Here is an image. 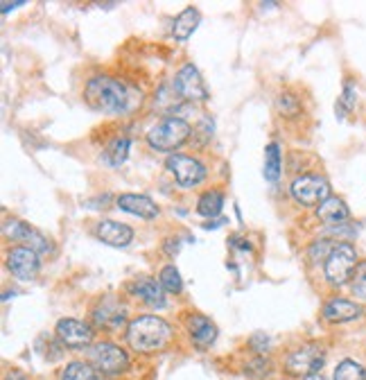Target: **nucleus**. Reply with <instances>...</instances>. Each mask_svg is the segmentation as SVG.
Masks as SVG:
<instances>
[{"mask_svg": "<svg viewBox=\"0 0 366 380\" xmlns=\"http://www.w3.org/2000/svg\"><path fill=\"white\" fill-rule=\"evenodd\" d=\"M84 100L90 109L102 113H125L134 107V93L115 77H93L84 88Z\"/></svg>", "mask_w": 366, "mask_h": 380, "instance_id": "f257e3e1", "label": "nucleus"}, {"mask_svg": "<svg viewBox=\"0 0 366 380\" xmlns=\"http://www.w3.org/2000/svg\"><path fill=\"white\" fill-rule=\"evenodd\" d=\"M169 337H172L169 324L161 317H156V314H140V317L132 319L127 326V342L138 353L161 351Z\"/></svg>", "mask_w": 366, "mask_h": 380, "instance_id": "f03ea898", "label": "nucleus"}, {"mask_svg": "<svg viewBox=\"0 0 366 380\" xmlns=\"http://www.w3.org/2000/svg\"><path fill=\"white\" fill-rule=\"evenodd\" d=\"M192 134L190 123H186L179 115H169L163 123L152 127L147 132V145L156 152H172L181 148Z\"/></svg>", "mask_w": 366, "mask_h": 380, "instance_id": "7ed1b4c3", "label": "nucleus"}, {"mask_svg": "<svg viewBox=\"0 0 366 380\" xmlns=\"http://www.w3.org/2000/svg\"><path fill=\"white\" fill-rule=\"evenodd\" d=\"M357 267V252L350 242H337L330 258L325 260L323 272L330 285L339 287L352 279V272Z\"/></svg>", "mask_w": 366, "mask_h": 380, "instance_id": "20e7f679", "label": "nucleus"}, {"mask_svg": "<svg viewBox=\"0 0 366 380\" xmlns=\"http://www.w3.org/2000/svg\"><path fill=\"white\" fill-rule=\"evenodd\" d=\"M88 360L104 376H120V374L127 371V366H129L127 351L111 344V342H98V344L90 346Z\"/></svg>", "mask_w": 366, "mask_h": 380, "instance_id": "39448f33", "label": "nucleus"}, {"mask_svg": "<svg viewBox=\"0 0 366 380\" xmlns=\"http://www.w3.org/2000/svg\"><path fill=\"white\" fill-rule=\"evenodd\" d=\"M165 168L174 181L183 188H194L206 179V168L199 159H194L190 154H169L165 159Z\"/></svg>", "mask_w": 366, "mask_h": 380, "instance_id": "423d86ee", "label": "nucleus"}, {"mask_svg": "<svg viewBox=\"0 0 366 380\" xmlns=\"http://www.w3.org/2000/svg\"><path fill=\"white\" fill-rule=\"evenodd\" d=\"M292 197L303 204V206H319L323 204L330 195V183L321 175H303L292 181Z\"/></svg>", "mask_w": 366, "mask_h": 380, "instance_id": "0eeeda50", "label": "nucleus"}, {"mask_svg": "<svg viewBox=\"0 0 366 380\" xmlns=\"http://www.w3.org/2000/svg\"><path fill=\"white\" fill-rule=\"evenodd\" d=\"M325 362V351L319 344H303L294 349L285 360V371L290 376H310L317 374Z\"/></svg>", "mask_w": 366, "mask_h": 380, "instance_id": "6e6552de", "label": "nucleus"}, {"mask_svg": "<svg viewBox=\"0 0 366 380\" xmlns=\"http://www.w3.org/2000/svg\"><path fill=\"white\" fill-rule=\"evenodd\" d=\"M174 93L188 102H206L208 100V88L202 80V73L197 71L194 63H186L174 77Z\"/></svg>", "mask_w": 366, "mask_h": 380, "instance_id": "1a4fd4ad", "label": "nucleus"}, {"mask_svg": "<svg viewBox=\"0 0 366 380\" xmlns=\"http://www.w3.org/2000/svg\"><path fill=\"white\" fill-rule=\"evenodd\" d=\"M3 231H5V238L21 242L23 247L34 249L36 254H46L50 249V242L46 235H41L34 227H30L28 222H23V220H7Z\"/></svg>", "mask_w": 366, "mask_h": 380, "instance_id": "9d476101", "label": "nucleus"}, {"mask_svg": "<svg viewBox=\"0 0 366 380\" xmlns=\"http://www.w3.org/2000/svg\"><path fill=\"white\" fill-rule=\"evenodd\" d=\"M57 337L61 344H66L70 349H82V346H88L93 342V329L86 324V322H80V319H73V317H66V319H59L57 329H55Z\"/></svg>", "mask_w": 366, "mask_h": 380, "instance_id": "9b49d317", "label": "nucleus"}, {"mask_svg": "<svg viewBox=\"0 0 366 380\" xmlns=\"http://www.w3.org/2000/svg\"><path fill=\"white\" fill-rule=\"evenodd\" d=\"M38 267H41V263H38V254L30 247L21 245L16 249H11L7 256V269L14 274L16 279H23V281L34 279Z\"/></svg>", "mask_w": 366, "mask_h": 380, "instance_id": "f8f14e48", "label": "nucleus"}, {"mask_svg": "<svg viewBox=\"0 0 366 380\" xmlns=\"http://www.w3.org/2000/svg\"><path fill=\"white\" fill-rule=\"evenodd\" d=\"M95 326H102V329H120L125 324V308L120 306V301H115L113 297H104L98 301V306L90 312Z\"/></svg>", "mask_w": 366, "mask_h": 380, "instance_id": "ddd939ff", "label": "nucleus"}, {"mask_svg": "<svg viewBox=\"0 0 366 380\" xmlns=\"http://www.w3.org/2000/svg\"><path fill=\"white\" fill-rule=\"evenodd\" d=\"M129 292L134 297L142 299L147 306L152 308H165L167 306V299H165V287L161 285V281L150 279V277H140L136 281H132L127 285Z\"/></svg>", "mask_w": 366, "mask_h": 380, "instance_id": "4468645a", "label": "nucleus"}, {"mask_svg": "<svg viewBox=\"0 0 366 380\" xmlns=\"http://www.w3.org/2000/svg\"><path fill=\"white\" fill-rule=\"evenodd\" d=\"M115 202H117V206H120V211H125L129 215H136V217H142V220H154L156 215H159V206H156V202L150 200L147 195L122 192Z\"/></svg>", "mask_w": 366, "mask_h": 380, "instance_id": "2eb2a0df", "label": "nucleus"}, {"mask_svg": "<svg viewBox=\"0 0 366 380\" xmlns=\"http://www.w3.org/2000/svg\"><path fill=\"white\" fill-rule=\"evenodd\" d=\"M95 235L109 247H127L129 242L134 240V231L132 227L122 225V222H115V220H102L98 222L95 227Z\"/></svg>", "mask_w": 366, "mask_h": 380, "instance_id": "dca6fc26", "label": "nucleus"}, {"mask_svg": "<svg viewBox=\"0 0 366 380\" xmlns=\"http://www.w3.org/2000/svg\"><path fill=\"white\" fill-rule=\"evenodd\" d=\"M360 314H362V308L348 299H342V297H333L328 304L323 306V319L330 324L352 322V319H357Z\"/></svg>", "mask_w": 366, "mask_h": 380, "instance_id": "f3484780", "label": "nucleus"}, {"mask_svg": "<svg viewBox=\"0 0 366 380\" xmlns=\"http://www.w3.org/2000/svg\"><path fill=\"white\" fill-rule=\"evenodd\" d=\"M186 329H188L190 337L194 339V344H199V346H211L217 337V326L208 317L197 314V312L186 317Z\"/></svg>", "mask_w": 366, "mask_h": 380, "instance_id": "a211bd4d", "label": "nucleus"}, {"mask_svg": "<svg viewBox=\"0 0 366 380\" xmlns=\"http://www.w3.org/2000/svg\"><path fill=\"white\" fill-rule=\"evenodd\" d=\"M317 217L321 222H325V225L330 227H337V225H344V222L350 217V211L344 200L339 197H328L323 204H319L317 208Z\"/></svg>", "mask_w": 366, "mask_h": 380, "instance_id": "6ab92c4d", "label": "nucleus"}, {"mask_svg": "<svg viewBox=\"0 0 366 380\" xmlns=\"http://www.w3.org/2000/svg\"><path fill=\"white\" fill-rule=\"evenodd\" d=\"M199 21H202V14H199L197 7L183 9L181 14L174 19V23H172V36L177 38V41H186V38H190L192 32L197 30Z\"/></svg>", "mask_w": 366, "mask_h": 380, "instance_id": "aec40b11", "label": "nucleus"}, {"mask_svg": "<svg viewBox=\"0 0 366 380\" xmlns=\"http://www.w3.org/2000/svg\"><path fill=\"white\" fill-rule=\"evenodd\" d=\"M221 208H224V192H221L219 188H211L206 190L199 202H197V213L202 217H217L221 213Z\"/></svg>", "mask_w": 366, "mask_h": 380, "instance_id": "412c9836", "label": "nucleus"}, {"mask_svg": "<svg viewBox=\"0 0 366 380\" xmlns=\"http://www.w3.org/2000/svg\"><path fill=\"white\" fill-rule=\"evenodd\" d=\"M129 156V138L117 136L113 138L107 148L102 152V161L107 163L109 168H120Z\"/></svg>", "mask_w": 366, "mask_h": 380, "instance_id": "4be33fe9", "label": "nucleus"}, {"mask_svg": "<svg viewBox=\"0 0 366 380\" xmlns=\"http://www.w3.org/2000/svg\"><path fill=\"white\" fill-rule=\"evenodd\" d=\"M61 380H102L100 371L88 362H70L61 371Z\"/></svg>", "mask_w": 366, "mask_h": 380, "instance_id": "5701e85b", "label": "nucleus"}, {"mask_svg": "<svg viewBox=\"0 0 366 380\" xmlns=\"http://www.w3.org/2000/svg\"><path fill=\"white\" fill-rule=\"evenodd\" d=\"M281 177V148L276 143H271L265 150V179L267 181H278Z\"/></svg>", "mask_w": 366, "mask_h": 380, "instance_id": "b1692460", "label": "nucleus"}, {"mask_svg": "<svg viewBox=\"0 0 366 380\" xmlns=\"http://www.w3.org/2000/svg\"><path fill=\"white\" fill-rule=\"evenodd\" d=\"M335 380H366V369L352 360H342L335 369Z\"/></svg>", "mask_w": 366, "mask_h": 380, "instance_id": "393cba45", "label": "nucleus"}, {"mask_svg": "<svg viewBox=\"0 0 366 380\" xmlns=\"http://www.w3.org/2000/svg\"><path fill=\"white\" fill-rule=\"evenodd\" d=\"M276 109L285 118H296L300 113V102L292 91H285V93H281L276 100Z\"/></svg>", "mask_w": 366, "mask_h": 380, "instance_id": "a878e982", "label": "nucleus"}, {"mask_svg": "<svg viewBox=\"0 0 366 380\" xmlns=\"http://www.w3.org/2000/svg\"><path fill=\"white\" fill-rule=\"evenodd\" d=\"M333 249H335V245H333L330 240H317V242H312V245H310V249H308V258H310V263H315V265L323 263V265H325V260L330 258Z\"/></svg>", "mask_w": 366, "mask_h": 380, "instance_id": "bb28decb", "label": "nucleus"}, {"mask_svg": "<svg viewBox=\"0 0 366 380\" xmlns=\"http://www.w3.org/2000/svg\"><path fill=\"white\" fill-rule=\"evenodd\" d=\"M159 281H161V285L165 287L167 292H174V294H179V292L183 290L181 274L177 272V267H174V265H165V267L161 269V277H159Z\"/></svg>", "mask_w": 366, "mask_h": 380, "instance_id": "cd10ccee", "label": "nucleus"}, {"mask_svg": "<svg viewBox=\"0 0 366 380\" xmlns=\"http://www.w3.org/2000/svg\"><path fill=\"white\" fill-rule=\"evenodd\" d=\"M350 290L360 301H366V260L357 263L355 272H352V279H350Z\"/></svg>", "mask_w": 366, "mask_h": 380, "instance_id": "c85d7f7f", "label": "nucleus"}, {"mask_svg": "<svg viewBox=\"0 0 366 380\" xmlns=\"http://www.w3.org/2000/svg\"><path fill=\"white\" fill-rule=\"evenodd\" d=\"M269 344H271V339H269L267 335H263V333H256V335L249 339V346H251L256 353H260V356H263V353L269 349Z\"/></svg>", "mask_w": 366, "mask_h": 380, "instance_id": "c756f323", "label": "nucleus"}, {"mask_svg": "<svg viewBox=\"0 0 366 380\" xmlns=\"http://www.w3.org/2000/svg\"><path fill=\"white\" fill-rule=\"evenodd\" d=\"M267 369H269L267 360H265V358H256V360H251L249 364H246L244 371H249V376H253V378H260Z\"/></svg>", "mask_w": 366, "mask_h": 380, "instance_id": "7c9ffc66", "label": "nucleus"}, {"mask_svg": "<svg viewBox=\"0 0 366 380\" xmlns=\"http://www.w3.org/2000/svg\"><path fill=\"white\" fill-rule=\"evenodd\" d=\"M179 247H181L179 240H172V238L165 240V252H167V254H179Z\"/></svg>", "mask_w": 366, "mask_h": 380, "instance_id": "2f4dec72", "label": "nucleus"}, {"mask_svg": "<svg viewBox=\"0 0 366 380\" xmlns=\"http://www.w3.org/2000/svg\"><path fill=\"white\" fill-rule=\"evenodd\" d=\"M21 5H25V3H3V5H0V9H3V14H7L9 9H16Z\"/></svg>", "mask_w": 366, "mask_h": 380, "instance_id": "473e14b6", "label": "nucleus"}, {"mask_svg": "<svg viewBox=\"0 0 366 380\" xmlns=\"http://www.w3.org/2000/svg\"><path fill=\"white\" fill-rule=\"evenodd\" d=\"M303 380H328V378H323L321 374H310V376H305Z\"/></svg>", "mask_w": 366, "mask_h": 380, "instance_id": "72a5a7b5", "label": "nucleus"}, {"mask_svg": "<svg viewBox=\"0 0 366 380\" xmlns=\"http://www.w3.org/2000/svg\"><path fill=\"white\" fill-rule=\"evenodd\" d=\"M7 380H25V378H23V374H19V371H14V374H11V376L7 378Z\"/></svg>", "mask_w": 366, "mask_h": 380, "instance_id": "f704fd0d", "label": "nucleus"}, {"mask_svg": "<svg viewBox=\"0 0 366 380\" xmlns=\"http://www.w3.org/2000/svg\"><path fill=\"white\" fill-rule=\"evenodd\" d=\"M102 380H107V378H102Z\"/></svg>", "mask_w": 366, "mask_h": 380, "instance_id": "c9c22d12", "label": "nucleus"}]
</instances>
